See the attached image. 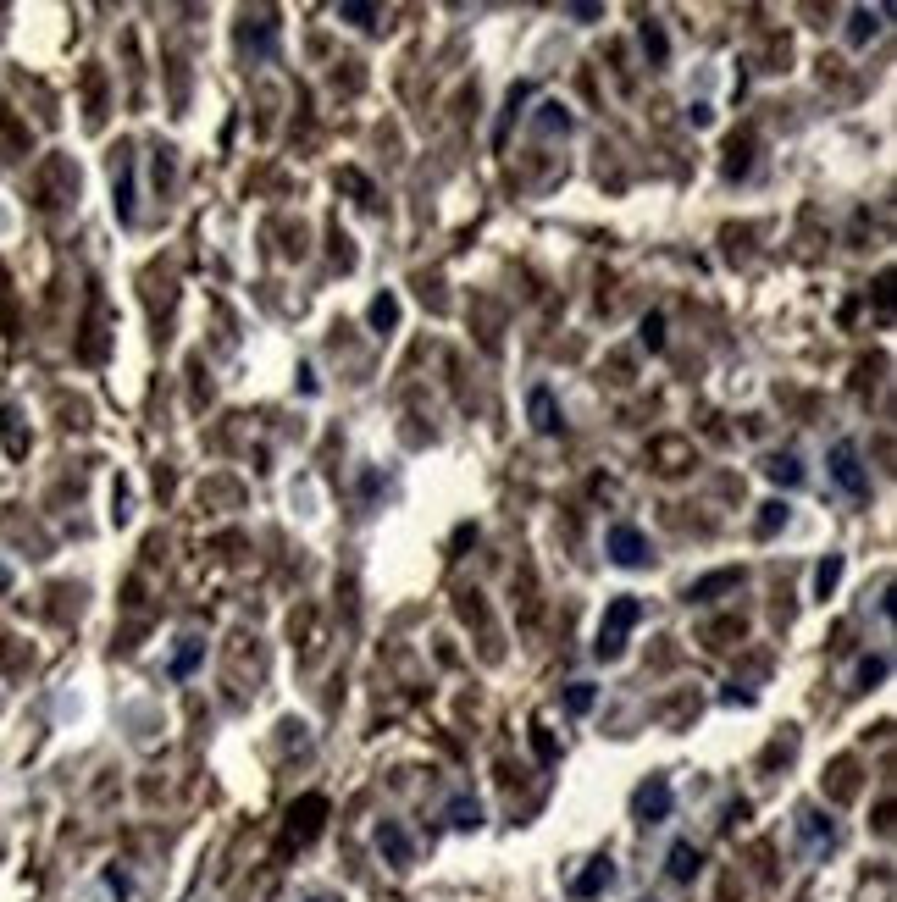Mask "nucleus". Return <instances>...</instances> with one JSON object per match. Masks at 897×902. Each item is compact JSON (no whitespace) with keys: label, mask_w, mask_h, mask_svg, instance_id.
<instances>
[{"label":"nucleus","mask_w":897,"mask_h":902,"mask_svg":"<svg viewBox=\"0 0 897 902\" xmlns=\"http://www.w3.org/2000/svg\"><path fill=\"white\" fill-rule=\"evenodd\" d=\"M637 620H643V598H637V593L610 598V609H604V620H598V642H593L598 659H621L626 637L637 631Z\"/></svg>","instance_id":"1"},{"label":"nucleus","mask_w":897,"mask_h":902,"mask_svg":"<svg viewBox=\"0 0 897 902\" xmlns=\"http://www.w3.org/2000/svg\"><path fill=\"white\" fill-rule=\"evenodd\" d=\"M831 482H837L848 499H870V471H864V454L853 438L831 443Z\"/></svg>","instance_id":"2"},{"label":"nucleus","mask_w":897,"mask_h":902,"mask_svg":"<svg viewBox=\"0 0 897 902\" xmlns=\"http://www.w3.org/2000/svg\"><path fill=\"white\" fill-rule=\"evenodd\" d=\"M604 548H610V559H615L621 570H637V565H648V559H654L648 532H643V526H632V521H615L610 537H604Z\"/></svg>","instance_id":"3"},{"label":"nucleus","mask_w":897,"mask_h":902,"mask_svg":"<svg viewBox=\"0 0 897 902\" xmlns=\"http://www.w3.org/2000/svg\"><path fill=\"white\" fill-rule=\"evenodd\" d=\"M670 808H676V792H670V781L665 775H648L643 786H637V797H632V814H637V825H665L670 819Z\"/></svg>","instance_id":"4"},{"label":"nucleus","mask_w":897,"mask_h":902,"mask_svg":"<svg viewBox=\"0 0 897 902\" xmlns=\"http://www.w3.org/2000/svg\"><path fill=\"white\" fill-rule=\"evenodd\" d=\"M798 842H803V858H826L831 847H837V825H831V814L803 808V814H798Z\"/></svg>","instance_id":"5"},{"label":"nucleus","mask_w":897,"mask_h":902,"mask_svg":"<svg viewBox=\"0 0 897 902\" xmlns=\"http://www.w3.org/2000/svg\"><path fill=\"white\" fill-rule=\"evenodd\" d=\"M377 853H383L394 869H405L410 858H416V842H410V831L399 825V819H377Z\"/></svg>","instance_id":"6"},{"label":"nucleus","mask_w":897,"mask_h":902,"mask_svg":"<svg viewBox=\"0 0 897 902\" xmlns=\"http://www.w3.org/2000/svg\"><path fill=\"white\" fill-rule=\"evenodd\" d=\"M322 819H327V797L322 792H305L294 803V814H288V831H294V842H311L316 831H322Z\"/></svg>","instance_id":"7"},{"label":"nucleus","mask_w":897,"mask_h":902,"mask_svg":"<svg viewBox=\"0 0 897 902\" xmlns=\"http://www.w3.org/2000/svg\"><path fill=\"white\" fill-rule=\"evenodd\" d=\"M610 886H615V864H610V858H587V869L571 880V897L576 902H593V897H604Z\"/></svg>","instance_id":"8"},{"label":"nucleus","mask_w":897,"mask_h":902,"mask_svg":"<svg viewBox=\"0 0 897 902\" xmlns=\"http://www.w3.org/2000/svg\"><path fill=\"white\" fill-rule=\"evenodd\" d=\"M527 416H532V427H538V432H543V438H554V432H560V427H565V416H560V404H554V388H543V382H538V388H532V393H527Z\"/></svg>","instance_id":"9"},{"label":"nucleus","mask_w":897,"mask_h":902,"mask_svg":"<svg viewBox=\"0 0 897 902\" xmlns=\"http://www.w3.org/2000/svg\"><path fill=\"white\" fill-rule=\"evenodd\" d=\"M698 869H704V853H698L693 842H670V853H665V875L676 880V886H693V880H698Z\"/></svg>","instance_id":"10"},{"label":"nucleus","mask_w":897,"mask_h":902,"mask_svg":"<svg viewBox=\"0 0 897 902\" xmlns=\"http://www.w3.org/2000/svg\"><path fill=\"white\" fill-rule=\"evenodd\" d=\"M742 582V570L731 565V570H709V576H698L693 587H687V604H715L720 593H731V587Z\"/></svg>","instance_id":"11"},{"label":"nucleus","mask_w":897,"mask_h":902,"mask_svg":"<svg viewBox=\"0 0 897 902\" xmlns=\"http://www.w3.org/2000/svg\"><path fill=\"white\" fill-rule=\"evenodd\" d=\"M443 819H449L455 831H482V803L471 792H455V797H449V808H443Z\"/></svg>","instance_id":"12"},{"label":"nucleus","mask_w":897,"mask_h":902,"mask_svg":"<svg viewBox=\"0 0 897 902\" xmlns=\"http://www.w3.org/2000/svg\"><path fill=\"white\" fill-rule=\"evenodd\" d=\"M765 476H770L776 487H798V482H803V460H798L792 449H781V454H770V460H765Z\"/></svg>","instance_id":"13"},{"label":"nucleus","mask_w":897,"mask_h":902,"mask_svg":"<svg viewBox=\"0 0 897 902\" xmlns=\"http://www.w3.org/2000/svg\"><path fill=\"white\" fill-rule=\"evenodd\" d=\"M881 17H886V12H870V6H859V12L848 17V45H853V50L870 45V39L881 34Z\"/></svg>","instance_id":"14"},{"label":"nucleus","mask_w":897,"mask_h":902,"mask_svg":"<svg viewBox=\"0 0 897 902\" xmlns=\"http://www.w3.org/2000/svg\"><path fill=\"white\" fill-rule=\"evenodd\" d=\"M886 676H892V659H886V653H870V659H859V670H853V687L870 692V687H881Z\"/></svg>","instance_id":"15"},{"label":"nucleus","mask_w":897,"mask_h":902,"mask_svg":"<svg viewBox=\"0 0 897 902\" xmlns=\"http://www.w3.org/2000/svg\"><path fill=\"white\" fill-rule=\"evenodd\" d=\"M200 659H205V642H200V637H183L178 653H172V681L194 676V670H200Z\"/></svg>","instance_id":"16"},{"label":"nucleus","mask_w":897,"mask_h":902,"mask_svg":"<svg viewBox=\"0 0 897 902\" xmlns=\"http://www.w3.org/2000/svg\"><path fill=\"white\" fill-rule=\"evenodd\" d=\"M366 321H371V333H394V327H399V299L394 294H377V299H371V310H366Z\"/></svg>","instance_id":"17"},{"label":"nucleus","mask_w":897,"mask_h":902,"mask_svg":"<svg viewBox=\"0 0 897 902\" xmlns=\"http://www.w3.org/2000/svg\"><path fill=\"white\" fill-rule=\"evenodd\" d=\"M272 45H277V23H272V17H261L255 28H244V50H250V56H272Z\"/></svg>","instance_id":"18"},{"label":"nucleus","mask_w":897,"mask_h":902,"mask_svg":"<svg viewBox=\"0 0 897 902\" xmlns=\"http://www.w3.org/2000/svg\"><path fill=\"white\" fill-rule=\"evenodd\" d=\"M842 582V554H826L820 559V570H814V598H831Z\"/></svg>","instance_id":"19"},{"label":"nucleus","mask_w":897,"mask_h":902,"mask_svg":"<svg viewBox=\"0 0 897 902\" xmlns=\"http://www.w3.org/2000/svg\"><path fill=\"white\" fill-rule=\"evenodd\" d=\"M643 56L654 61V67H665V61H670V39H665V28H659L654 17L643 23Z\"/></svg>","instance_id":"20"},{"label":"nucleus","mask_w":897,"mask_h":902,"mask_svg":"<svg viewBox=\"0 0 897 902\" xmlns=\"http://www.w3.org/2000/svg\"><path fill=\"white\" fill-rule=\"evenodd\" d=\"M117 216H122V222H133V161H128V155L117 161Z\"/></svg>","instance_id":"21"},{"label":"nucleus","mask_w":897,"mask_h":902,"mask_svg":"<svg viewBox=\"0 0 897 902\" xmlns=\"http://www.w3.org/2000/svg\"><path fill=\"white\" fill-rule=\"evenodd\" d=\"M565 128H571V106L543 100V106H538V133H565Z\"/></svg>","instance_id":"22"},{"label":"nucleus","mask_w":897,"mask_h":902,"mask_svg":"<svg viewBox=\"0 0 897 902\" xmlns=\"http://www.w3.org/2000/svg\"><path fill=\"white\" fill-rule=\"evenodd\" d=\"M781 526H787V504H781V499L759 504V521H754V532H759V537H776Z\"/></svg>","instance_id":"23"},{"label":"nucleus","mask_w":897,"mask_h":902,"mask_svg":"<svg viewBox=\"0 0 897 902\" xmlns=\"http://www.w3.org/2000/svg\"><path fill=\"white\" fill-rule=\"evenodd\" d=\"M598 703V687L593 681H571V687H565V714H587Z\"/></svg>","instance_id":"24"},{"label":"nucleus","mask_w":897,"mask_h":902,"mask_svg":"<svg viewBox=\"0 0 897 902\" xmlns=\"http://www.w3.org/2000/svg\"><path fill=\"white\" fill-rule=\"evenodd\" d=\"M0 432H6V454H23V449H28V438H23V416H17L12 404L0 410Z\"/></svg>","instance_id":"25"},{"label":"nucleus","mask_w":897,"mask_h":902,"mask_svg":"<svg viewBox=\"0 0 897 902\" xmlns=\"http://www.w3.org/2000/svg\"><path fill=\"white\" fill-rule=\"evenodd\" d=\"M527 95H532V84H515L510 95H504V117H499V133H493V144H504V128H510V117L521 106H527Z\"/></svg>","instance_id":"26"},{"label":"nucleus","mask_w":897,"mask_h":902,"mask_svg":"<svg viewBox=\"0 0 897 902\" xmlns=\"http://www.w3.org/2000/svg\"><path fill=\"white\" fill-rule=\"evenodd\" d=\"M338 17H344V23H355V28H371V23H377V6H371V0H344V6H338Z\"/></svg>","instance_id":"27"},{"label":"nucleus","mask_w":897,"mask_h":902,"mask_svg":"<svg viewBox=\"0 0 897 902\" xmlns=\"http://www.w3.org/2000/svg\"><path fill=\"white\" fill-rule=\"evenodd\" d=\"M637 333H643V344L659 355V349H665V316H659V310H648V316L637 321Z\"/></svg>","instance_id":"28"},{"label":"nucleus","mask_w":897,"mask_h":902,"mask_svg":"<svg viewBox=\"0 0 897 902\" xmlns=\"http://www.w3.org/2000/svg\"><path fill=\"white\" fill-rule=\"evenodd\" d=\"M748 172V144H731L726 150V178H742Z\"/></svg>","instance_id":"29"},{"label":"nucleus","mask_w":897,"mask_h":902,"mask_svg":"<svg viewBox=\"0 0 897 902\" xmlns=\"http://www.w3.org/2000/svg\"><path fill=\"white\" fill-rule=\"evenodd\" d=\"M532 753H538L543 764H554V736L543 731V725H532Z\"/></svg>","instance_id":"30"},{"label":"nucleus","mask_w":897,"mask_h":902,"mask_svg":"<svg viewBox=\"0 0 897 902\" xmlns=\"http://www.w3.org/2000/svg\"><path fill=\"white\" fill-rule=\"evenodd\" d=\"M106 886H111V891H117V897H128V891H133V880H128V875H122V869H106Z\"/></svg>","instance_id":"31"},{"label":"nucleus","mask_w":897,"mask_h":902,"mask_svg":"<svg viewBox=\"0 0 897 902\" xmlns=\"http://www.w3.org/2000/svg\"><path fill=\"white\" fill-rule=\"evenodd\" d=\"M565 12H571L576 23H593V17H604V6H565Z\"/></svg>","instance_id":"32"},{"label":"nucleus","mask_w":897,"mask_h":902,"mask_svg":"<svg viewBox=\"0 0 897 902\" xmlns=\"http://www.w3.org/2000/svg\"><path fill=\"white\" fill-rule=\"evenodd\" d=\"M305 902H333V897H305Z\"/></svg>","instance_id":"33"},{"label":"nucleus","mask_w":897,"mask_h":902,"mask_svg":"<svg viewBox=\"0 0 897 902\" xmlns=\"http://www.w3.org/2000/svg\"><path fill=\"white\" fill-rule=\"evenodd\" d=\"M637 902H659V897H637Z\"/></svg>","instance_id":"34"}]
</instances>
